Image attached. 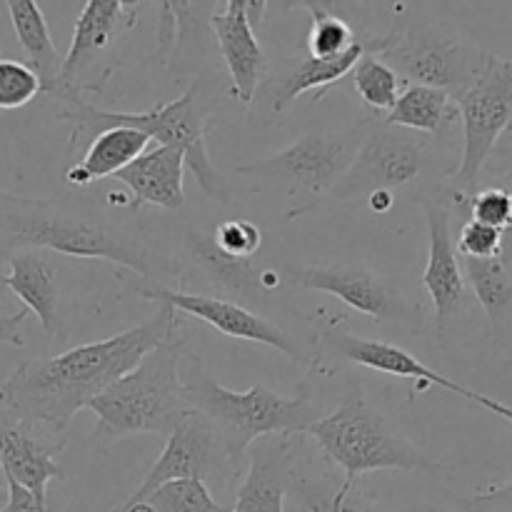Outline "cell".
I'll return each mask as SVG.
<instances>
[{"instance_id": "obj_1", "label": "cell", "mask_w": 512, "mask_h": 512, "mask_svg": "<svg viewBox=\"0 0 512 512\" xmlns=\"http://www.w3.org/2000/svg\"><path fill=\"white\" fill-rule=\"evenodd\" d=\"M178 328V313L160 305L148 323L98 343L78 345L55 358L20 363L0 383V405L65 430L78 410L88 408L100 393L138 368L145 355L160 345L178 343Z\"/></svg>"}, {"instance_id": "obj_2", "label": "cell", "mask_w": 512, "mask_h": 512, "mask_svg": "<svg viewBox=\"0 0 512 512\" xmlns=\"http://www.w3.org/2000/svg\"><path fill=\"white\" fill-rule=\"evenodd\" d=\"M180 383L188 408L213 423L235 468H240L245 450L255 440L265 435L305 433L320 420L308 398H283L268 385H253L245 393L228 390L213 378L208 363L193 353L180 358Z\"/></svg>"}, {"instance_id": "obj_3", "label": "cell", "mask_w": 512, "mask_h": 512, "mask_svg": "<svg viewBox=\"0 0 512 512\" xmlns=\"http://www.w3.org/2000/svg\"><path fill=\"white\" fill-rule=\"evenodd\" d=\"M65 108L58 113V120L70 125V150L85 148L98 133L110 128H133L148 135L165 148L183 150L185 165L193 170L200 190L213 200L228 198V183L215 170L208 153V113L210 108L200 103L198 85H190L180 98L170 103L153 105L143 113H123V110H100L85 103L80 95H70L63 100Z\"/></svg>"}, {"instance_id": "obj_4", "label": "cell", "mask_w": 512, "mask_h": 512, "mask_svg": "<svg viewBox=\"0 0 512 512\" xmlns=\"http://www.w3.org/2000/svg\"><path fill=\"white\" fill-rule=\"evenodd\" d=\"M88 408L98 418L93 443L110 445L140 433L168 438L190 410L180 383V343L160 345L145 355L138 368L110 385Z\"/></svg>"}, {"instance_id": "obj_5", "label": "cell", "mask_w": 512, "mask_h": 512, "mask_svg": "<svg viewBox=\"0 0 512 512\" xmlns=\"http://www.w3.org/2000/svg\"><path fill=\"white\" fill-rule=\"evenodd\" d=\"M5 215V230L15 240L33 245L35 250H53L85 260H108L138 278L158 283L163 265L150 258L145 245L113 233L105 223L90 215L68 210L48 200L18 198Z\"/></svg>"}, {"instance_id": "obj_6", "label": "cell", "mask_w": 512, "mask_h": 512, "mask_svg": "<svg viewBox=\"0 0 512 512\" xmlns=\"http://www.w3.org/2000/svg\"><path fill=\"white\" fill-rule=\"evenodd\" d=\"M305 435H310L318 448L343 468V483L350 485L378 470H438L413 440L398 433L390 420L363 398L345 400L335 413L315 420Z\"/></svg>"}, {"instance_id": "obj_7", "label": "cell", "mask_w": 512, "mask_h": 512, "mask_svg": "<svg viewBox=\"0 0 512 512\" xmlns=\"http://www.w3.org/2000/svg\"><path fill=\"white\" fill-rule=\"evenodd\" d=\"M373 125L375 120H360L335 133L303 135L293 145L275 153L273 158L238 165L235 173L260 180V183L285 185L288 193L298 198L295 208L288 213V220L315 213L320 200L348 173Z\"/></svg>"}, {"instance_id": "obj_8", "label": "cell", "mask_w": 512, "mask_h": 512, "mask_svg": "<svg viewBox=\"0 0 512 512\" xmlns=\"http://www.w3.org/2000/svg\"><path fill=\"white\" fill-rule=\"evenodd\" d=\"M378 58L388 63L405 85H428L455 98L485 68L490 53L448 25L418 23L395 35Z\"/></svg>"}, {"instance_id": "obj_9", "label": "cell", "mask_w": 512, "mask_h": 512, "mask_svg": "<svg viewBox=\"0 0 512 512\" xmlns=\"http://www.w3.org/2000/svg\"><path fill=\"white\" fill-rule=\"evenodd\" d=\"M453 103L463 120V155L453 175V193L473 195L500 135L512 125V58L490 55Z\"/></svg>"}, {"instance_id": "obj_10", "label": "cell", "mask_w": 512, "mask_h": 512, "mask_svg": "<svg viewBox=\"0 0 512 512\" xmlns=\"http://www.w3.org/2000/svg\"><path fill=\"white\" fill-rule=\"evenodd\" d=\"M425 160H428V148H425V140L418 138V133L375 120L348 173L320 200L318 208L345 203V200L378 193V190L395 195V190L410 185L423 173Z\"/></svg>"}, {"instance_id": "obj_11", "label": "cell", "mask_w": 512, "mask_h": 512, "mask_svg": "<svg viewBox=\"0 0 512 512\" xmlns=\"http://www.w3.org/2000/svg\"><path fill=\"white\" fill-rule=\"evenodd\" d=\"M115 278L125 288L133 290L138 298L153 300V303L165 305V308H173L175 313L193 315V318L203 320L208 328L218 330V333L228 335V338L268 345V348L288 355L290 360H305L303 350L295 345V340L285 330H280L275 323L255 315L253 310L243 308V305L230 303V300L223 298H213V295L183 293V290L165 288V285L153 283V280L138 278V275L128 273V270H118Z\"/></svg>"}, {"instance_id": "obj_12", "label": "cell", "mask_w": 512, "mask_h": 512, "mask_svg": "<svg viewBox=\"0 0 512 512\" xmlns=\"http://www.w3.org/2000/svg\"><path fill=\"white\" fill-rule=\"evenodd\" d=\"M230 475H238V468L225 453L213 423L198 410H188L178 428L165 438L163 453L148 470L140 488L125 500L123 508L143 503L150 493L170 480H203L210 488V483H225Z\"/></svg>"}, {"instance_id": "obj_13", "label": "cell", "mask_w": 512, "mask_h": 512, "mask_svg": "<svg viewBox=\"0 0 512 512\" xmlns=\"http://www.w3.org/2000/svg\"><path fill=\"white\" fill-rule=\"evenodd\" d=\"M283 283L293 290H320L335 295L348 308L380 320L418 328L420 313L408 303L403 293L390 280L380 278L373 270L358 265H305V268H283Z\"/></svg>"}, {"instance_id": "obj_14", "label": "cell", "mask_w": 512, "mask_h": 512, "mask_svg": "<svg viewBox=\"0 0 512 512\" xmlns=\"http://www.w3.org/2000/svg\"><path fill=\"white\" fill-rule=\"evenodd\" d=\"M65 448L63 430L28 418L20 410L0 405V470L3 478L15 480L48 508L50 480H63L65 473L55 455Z\"/></svg>"}, {"instance_id": "obj_15", "label": "cell", "mask_w": 512, "mask_h": 512, "mask_svg": "<svg viewBox=\"0 0 512 512\" xmlns=\"http://www.w3.org/2000/svg\"><path fill=\"white\" fill-rule=\"evenodd\" d=\"M138 20V8L123 0H88L80 10L73 28V40L63 55L60 75L48 88L50 95L60 100L80 95L88 90V73L95 65H103L113 45L128 33Z\"/></svg>"}, {"instance_id": "obj_16", "label": "cell", "mask_w": 512, "mask_h": 512, "mask_svg": "<svg viewBox=\"0 0 512 512\" xmlns=\"http://www.w3.org/2000/svg\"><path fill=\"white\" fill-rule=\"evenodd\" d=\"M318 345V363L323 365H333V368H338V365H360V368L375 370V373L420 380L425 385H438V388L468 398V388H463V385L453 383L445 375L430 370L428 365L420 363L408 350L383 343V340H370L353 335L345 328L343 320H330V323H325L323 330H320Z\"/></svg>"}, {"instance_id": "obj_17", "label": "cell", "mask_w": 512, "mask_h": 512, "mask_svg": "<svg viewBox=\"0 0 512 512\" xmlns=\"http://www.w3.org/2000/svg\"><path fill=\"white\" fill-rule=\"evenodd\" d=\"M425 223H428V265L423 273V288L428 290L435 310V328L445 333L470 305L460 255L453 240V215L440 200H423Z\"/></svg>"}, {"instance_id": "obj_18", "label": "cell", "mask_w": 512, "mask_h": 512, "mask_svg": "<svg viewBox=\"0 0 512 512\" xmlns=\"http://www.w3.org/2000/svg\"><path fill=\"white\" fill-rule=\"evenodd\" d=\"M265 5L268 3L228 0L223 10L210 15V28L230 75V95L243 105L255 100L268 65L253 25V13L265 10Z\"/></svg>"}, {"instance_id": "obj_19", "label": "cell", "mask_w": 512, "mask_h": 512, "mask_svg": "<svg viewBox=\"0 0 512 512\" xmlns=\"http://www.w3.org/2000/svg\"><path fill=\"white\" fill-rule=\"evenodd\" d=\"M393 38L395 35H385V38L373 40H358L353 48L335 55V58L318 60L305 55V58L290 60V63L283 65L273 78H268L263 83V95L265 100H268L270 110H273L275 115L285 113V110H290V105L305 93H315V100H320L330 88H335V83L348 78L350 70H353L355 63L360 60V55L370 53V50L380 53V50H385L393 43Z\"/></svg>"}, {"instance_id": "obj_20", "label": "cell", "mask_w": 512, "mask_h": 512, "mask_svg": "<svg viewBox=\"0 0 512 512\" xmlns=\"http://www.w3.org/2000/svg\"><path fill=\"white\" fill-rule=\"evenodd\" d=\"M115 178L133 193V208L155 205L163 210H180L185 205V155L178 148L158 145L145 150Z\"/></svg>"}, {"instance_id": "obj_21", "label": "cell", "mask_w": 512, "mask_h": 512, "mask_svg": "<svg viewBox=\"0 0 512 512\" xmlns=\"http://www.w3.org/2000/svg\"><path fill=\"white\" fill-rule=\"evenodd\" d=\"M3 285L40 320L48 335L58 328V270L43 250H23L8 260Z\"/></svg>"}, {"instance_id": "obj_22", "label": "cell", "mask_w": 512, "mask_h": 512, "mask_svg": "<svg viewBox=\"0 0 512 512\" xmlns=\"http://www.w3.org/2000/svg\"><path fill=\"white\" fill-rule=\"evenodd\" d=\"M150 138L140 130L133 128H110L95 135L80 158V163L70 165L65 180L73 188H88L98 180L118 175L120 170L128 168L133 160L148 150Z\"/></svg>"}, {"instance_id": "obj_23", "label": "cell", "mask_w": 512, "mask_h": 512, "mask_svg": "<svg viewBox=\"0 0 512 512\" xmlns=\"http://www.w3.org/2000/svg\"><path fill=\"white\" fill-rule=\"evenodd\" d=\"M288 488L290 463L285 458V448L255 450L230 512H285Z\"/></svg>"}, {"instance_id": "obj_24", "label": "cell", "mask_w": 512, "mask_h": 512, "mask_svg": "<svg viewBox=\"0 0 512 512\" xmlns=\"http://www.w3.org/2000/svg\"><path fill=\"white\" fill-rule=\"evenodd\" d=\"M5 8H8L20 50L25 53V65H30L38 73V78L43 80V93H48L50 85L58 80L63 58L55 48L43 10L33 0H8Z\"/></svg>"}, {"instance_id": "obj_25", "label": "cell", "mask_w": 512, "mask_h": 512, "mask_svg": "<svg viewBox=\"0 0 512 512\" xmlns=\"http://www.w3.org/2000/svg\"><path fill=\"white\" fill-rule=\"evenodd\" d=\"M455 118H458V108L445 90L428 88V85H405L393 110L380 123L410 130V133L433 135Z\"/></svg>"}, {"instance_id": "obj_26", "label": "cell", "mask_w": 512, "mask_h": 512, "mask_svg": "<svg viewBox=\"0 0 512 512\" xmlns=\"http://www.w3.org/2000/svg\"><path fill=\"white\" fill-rule=\"evenodd\" d=\"M468 288L483 305L490 320H500L512 310V250L488 260H460Z\"/></svg>"}, {"instance_id": "obj_27", "label": "cell", "mask_w": 512, "mask_h": 512, "mask_svg": "<svg viewBox=\"0 0 512 512\" xmlns=\"http://www.w3.org/2000/svg\"><path fill=\"white\" fill-rule=\"evenodd\" d=\"M350 83H353L355 93L360 95L368 108H373L375 113H390L398 100L400 90H403V80L400 75L390 68L388 63L378 58L375 50L360 55V60L355 63V68L350 70Z\"/></svg>"}, {"instance_id": "obj_28", "label": "cell", "mask_w": 512, "mask_h": 512, "mask_svg": "<svg viewBox=\"0 0 512 512\" xmlns=\"http://www.w3.org/2000/svg\"><path fill=\"white\" fill-rule=\"evenodd\" d=\"M293 8L305 10L313 18L308 35V55L310 58H335V55L345 53L358 43L355 30L350 28L348 20L338 18L333 10L325 3H293Z\"/></svg>"}, {"instance_id": "obj_29", "label": "cell", "mask_w": 512, "mask_h": 512, "mask_svg": "<svg viewBox=\"0 0 512 512\" xmlns=\"http://www.w3.org/2000/svg\"><path fill=\"white\" fill-rule=\"evenodd\" d=\"M143 503L153 512H230L218 503L203 480H170Z\"/></svg>"}, {"instance_id": "obj_30", "label": "cell", "mask_w": 512, "mask_h": 512, "mask_svg": "<svg viewBox=\"0 0 512 512\" xmlns=\"http://www.w3.org/2000/svg\"><path fill=\"white\" fill-rule=\"evenodd\" d=\"M190 250H193L195 260L213 275L223 288L228 290H245L258 288V273L250 268V260H230L215 248L210 235H193L190 238Z\"/></svg>"}, {"instance_id": "obj_31", "label": "cell", "mask_w": 512, "mask_h": 512, "mask_svg": "<svg viewBox=\"0 0 512 512\" xmlns=\"http://www.w3.org/2000/svg\"><path fill=\"white\" fill-rule=\"evenodd\" d=\"M453 203L468 210L470 218L488 228L512 235V193L505 188L475 190L473 195L453 193Z\"/></svg>"}, {"instance_id": "obj_32", "label": "cell", "mask_w": 512, "mask_h": 512, "mask_svg": "<svg viewBox=\"0 0 512 512\" xmlns=\"http://www.w3.org/2000/svg\"><path fill=\"white\" fill-rule=\"evenodd\" d=\"M43 93V80L23 60L0 58V110L25 108L35 95Z\"/></svg>"}, {"instance_id": "obj_33", "label": "cell", "mask_w": 512, "mask_h": 512, "mask_svg": "<svg viewBox=\"0 0 512 512\" xmlns=\"http://www.w3.org/2000/svg\"><path fill=\"white\" fill-rule=\"evenodd\" d=\"M455 250H458V255L470 260L498 258L505 250H512V235L475 223V220H465L458 240H455Z\"/></svg>"}, {"instance_id": "obj_34", "label": "cell", "mask_w": 512, "mask_h": 512, "mask_svg": "<svg viewBox=\"0 0 512 512\" xmlns=\"http://www.w3.org/2000/svg\"><path fill=\"white\" fill-rule=\"evenodd\" d=\"M210 238H213L215 248L230 260H250L263 243V233H260L258 225L245 218L225 220Z\"/></svg>"}, {"instance_id": "obj_35", "label": "cell", "mask_w": 512, "mask_h": 512, "mask_svg": "<svg viewBox=\"0 0 512 512\" xmlns=\"http://www.w3.org/2000/svg\"><path fill=\"white\" fill-rule=\"evenodd\" d=\"M335 503H338V512H385L383 505L368 490L358 488V483L340 485L335 490Z\"/></svg>"}, {"instance_id": "obj_36", "label": "cell", "mask_w": 512, "mask_h": 512, "mask_svg": "<svg viewBox=\"0 0 512 512\" xmlns=\"http://www.w3.org/2000/svg\"><path fill=\"white\" fill-rule=\"evenodd\" d=\"M5 493H8V500H5L0 512H48V508H43V505L35 500L33 493H28V490H25L23 485L15 483V480L5 478Z\"/></svg>"}, {"instance_id": "obj_37", "label": "cell", "mask_w": 512, "mask_h": 512, "mask_svg": "<svg viewBox=\"0 0 512 512\" xmlns=\"http://www.w3.org/2000/svg\"><path fill=\"white\" fill-rule=\"evenodd\" d=\"M28 310L20 308L18 313L5 315L0 318V345H13V348H23L25 338H23V325L28 320Z\"/></svg>"}, {"instance_id": "obj_38", "label": "cell", "mask_w": 512, "mask_h": 512, "mask_svg": "<svg viewBox=\"0 0 512 512\" xmlns=\"http://www.w3.org/2000/svg\"><path fill=\"white\" fill-rule=\"evenodd\" d=\"M473 500L500 512H512V480L503 485H493V488L483 490V493H475Z\"/></svg>"}, {"instance_id": "obj_39", "label": "cell", "mask_w": 512, "mask_h": 512, "mask_svg": "<svg viewBox=\"0 0 512 512\" xmlns=\"http://www.w3.org/2000/svg\"><path fill=\"white\" fill-rule=\"evenodd\" d=\"M468 400H473V403H478L480 408L490 410V413L500 415V418L508 420V423L512 425V405L500 403V400L488 398V395H483V393H475V390H468Z\"/></svg>"}, {"instance_id": "obj_40", "label": "cell", "mask_w": 512, "mask_h": 512, "mask_svg": "<svg viewBox=\"0 0 512 512\" xmlns=\"http://www.w3.org/2000/svg\"><path fill=\"white\" fill-rule=\"evenodd\" d=\"M305 505H308L310 512H338L335 495H330V498H320V495H305Z\"/></svg>"}, {"instance_id": "obj_41", "label": "cell", "mask_w": 512, "mask_h": 512, "mask_svg": "<svg viewBox=\"0 0 512 512\" xmlns=\"http://www.w3.org/2000/svg\"><path fill=\"white\" fill-rule=\"evenodd\" d=\"M403 512H463V508L455 500V503H415Z\"/></svg>"}, {"instance_id": "obj_42", "label": "cell", "mask_w": 512, "mask_h": 512, "mask_svg": "<svg viewBox=\"0 0 512 512\" xmlns=\"http://www.w3.org/2000/svg\"><path fill=\"white\" fill-rule=\"evenodd\" d=\"M368 200H370V208H373L375 213H388V210L395 205V195L393 193H385V190H378V193H370Z\"/></svg>"}, {"instance_id": "obj_43", "label": "cell", "mask_w": 512, "mask_h": 512, "mask_svg": "<svg viewBox=\"0 0 512 512\" xmlns=\"http://www.w3.org/2000/svg\"><path fill=\"white\" fill-rule=\"evenodd\" d=\"M458 505H460V508H463V512H500V510H495V508H488V505L478 503V500H473V498L458 500Z\"/></svg>"}, {"instance_id": "obj_44", "label": "cell", "mask_w": 512, "mask_h": 512, "mask_svg": "<svg viewBox=\"0 0 512 512\" xmlns=\"http://www.w3.org/2000/svg\"><path fill=\"white\" fill-rule=\"evenodd\" d=\"M15 200H18V195H10L5 190H0V203H15Z\"/></svg>"}, {"instance_id": "obj_45", "label": "cell", "mask_w": 512, "mask_h": 512, "mask_svg": "<svg viewBox=\"0 0 512 512\" xmlns=\"http://www.w3.org/2000/svg\"><path fill=\"white\" fill-rule=\"evenodd\" d=\"M5 500H8V493H5V488H0V508L5 505Z\"/></svg>"}]
</instances>
